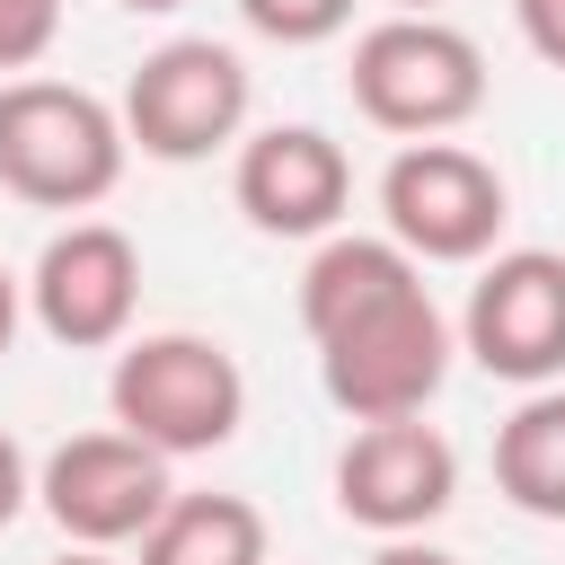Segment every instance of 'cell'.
<instances>
[{"label": "cell", "instance_id": "obj_1", "mask_svg": "<svg viewBox=\"0 0 565 565\" xmlns=\"http://www.w3.org/2000/svg\"><path fill=\"white\" fill-rule=\"evenodd\" d=\"M300 327L318 344V380H327L335 415H353V424L424 415L450 380V353H459V327L424 291V265L388 230L380 238H362V230L318 238V256L300 274Z\"/></svg>", "mask_w": 565, "mask_h": 565}, {"label": "cell", "instance_id": "obj_2", "mask_svg": "<svg viewBox=\"0 0 565 565\" xmlns=\"http://www.w3.org/2000/svg\"><path fill=\"white\" fill-rule=\"evenodd\" d=\"M124 115L79 79H0V194L35 212H97L124 185Z\"/></svg>", "mask_w": 565, "mask_h": 565}, {"label": "cell", "instance_id": "obj_3", "mask_svg": "<svg viewBox=\"0 0 565 565\" xmlns=\"http://www.w3.org/2000/svg\"><path fill=\"white\" fill-rule=\"evenodd\" d=\"M106 406H115V433L150 441L159 459H203V450L238 441V424H247V371H238V353L221 335L159 327V335L115 344Z\"/></svg>", "mask_w": 565, "mask_h": 565}, {"label": "cell", "instance_id": "obj_4", "mask_svg": "<svg viewBox=\"0 0 565 565\" xmlns=\"http://www.w3.org/2000/svg\"><path fill=\"white\" fill-rule=\"evenodd\" d=\"M353 115L397 141H450L486 106V53L450 18H371L353 35Z\"/></svg>", "mask_w": 565, "mask_h": 565}, {"label": "cell", "instance_id": "obj_5", "mask_svg": "<svg viewBox=\"0 0 565 565\" xmlns=\"http://www.w3.org/2000/svg\"><path fill=\"white\" fill-rule=\"evenodd\" d=\"M247 106H256V88H247V62H238L230 44H212V35H168L159 53L132 62L115 115H124V141H132L141 159L194 168V159L247 141Z\"/></svg>", "mask_w": 565, "mask_h": 565}, {"label": "cell", "instance_id": "obj_6", "mask_svg": "<svg viewBox=\"0 0 565 565\" xmlns=\"http://www.w3.org/2000/svg\"><path fill=\"white\" fill-rule=\"evenodd\" d=\"M512 221L503 168L468 141H406L380 168V230L415 265H486Z\"/></svg>", "mask_w": 565, "mask_h": 565}, {"label": "cell", "instance_id": "obj_7", "mask_svg": "<svg viewBox=\"0 0 565 565\" xmlns=\"http://www.w3.org/2000/svg\"><path fill=\"white\" fill-rule=\"evenodd\" d=\"M459 353L512 388L565 380V256L556 247H494L459 309Z\"/></svg>", "mask_w": 565, "mask_h": 565}, {"label": "cell", "instance_id": "obj_8", "mask_svg": "<svg viewBox=\"0 0 565 565\" xmlns=\"http://www.w3.org/2000/svg\"><path fill=\"white\" fill-rule=\"evenodd\" d=\"M35 503L53 512V530L71 547H141L150 521L177 503L168 459L132 433H71L44 468H35Z\"/></svg>", "mask_w": 565, "mask_h": 565}, {"label": "cell", "instance_id": "obj_9", "mask_svg": "<svg viewBox=\"0 0 565 565\" xmlns=\"http://www.w3.org/2000/svg\"><path fill=\"white\" fill-rule=\"evenodd\" d=\"M459 494V450L424 424H353V441L335 450V512L371 539H424Z\"/></svg>", "mask_w": 565, "mask_h": 565}, {"label": "cell", "instance_id": "obj_10", "mask_svg": "<svg viewBox=\"0 0 565 565\" xmlns=\"http://www.w3.org/2000/svg\"><path fill=\"white\" fill-rule=\"evenodd\" d=\"M26 309L53 344L71 353H106L132 344V309H141V247L115 221H71L44 238L35 274H26Z\"/></svg>", "mask_w": 565, "mask_h": 565}, {"label": "cell", "instance_id": "obj_11", "mask_svg": "<svg viewBox=\"0 0 565 565\" xmlns=\"http://www.w3.org/2000/svg\"><path fill=\"white\" fill-rule=\"evenodd\" d=\"M230 194H238L247 230H265V238H335V221L353 203V159L318 124H265L238 141Z\"/></svg>", "mask_w": 565, "mask_h": 565}, {"label": "cell", "instance_id": "obj_12", "mask_svg": "<svg viewBox=\"0 0 565 565\" xmlns=\"http://www.w3.org/2000/svg\"><path fill=\"white\" fill-rule=\"evenodd\" d=\"M494 494L530 521H565V388H530L494 424Z\"/></svg>", "mask_w": 565, "mask_h": 565}, {"label": "cell", "instance_id": "obj_13", "mask_svg": "<svg viewBox=\"0 0 565 565\" xmlns=\"http://www.w3.org/2000/svg\"><path fill=\"white\" fill-rule=\"evenodd\" d=\"M141 565H274V539L247 494H177L150 521Z\"/></svg>", "mask_w": 565, "mask_h": 565}, {"label": "cell", "instance_id": "obj_14", "mask_svg": "<svg viewBox=\"0 0 565 565\" xmlns=\"http://www.w3.org/2000/svg\"><path fill=\"white\" fill-rule=\"evenodd\" d=\"M265 44H327L353 26V0H230Z\"/></svg>", "mask_w": 565, "mask_h": 565}, {"label": "cell", "instance_id": "obj_15", "mask_svg": "<svg viewBox=\"0 0 565 565\" xmlns=\"http://www.w3.org/2000/svg\"><path fill=\"white\" fill-rule=\"evenodd\" d=\"M62 35V0H0V79H26Z\"/></svg>", "mask_w": 565, "mask_h": 565}, {"label": "cell", "instance_id": "obj_16", "mask_svg": "<svg viewBox=\"0 0 565 565\" xmlns=\"http://www.w3.org/2000/svg\"><path fill=\"white\" fill-rule=\"evenodd\" d=\"M512 18H521V44L547 71H565V0H512Z\"/></svg>", "mask_w": 565, "mask_h": 565}, {"label": "cell", "instance_id": "obj_17", "mask_svg": "<svg viewBox=\"0 0 565 565\" xmlns=\"http://www.w3.org/2000/svg\"><path fill=\"white\" fill-rule=\"evenodd\" d=\"M26 494H35V468H26V450H18L9 433H0V530H9L18 512H26Z\"/></svg>", "mask_w": 565, "mask_h": 565}, {"label": "cell", "instance_id": "obj_18", "mask_svg": "<svg viewBox=\"0 0 565 565\" xmlns=\"http://www.w3.org/2000/svg\"><path fill=\"white\" fill-rule=\"evenodd\" d=\"M371 565H459L450 547H433V539H380V556Z\"/></svg>", "mask_w": 565, "mask_h": 565}, {"label": "cell", "instance_id": "obj_19", "mask_svg": "<svg viewBox=\"0 0 565 565\" xmlns=\"http://www.w3.org/2000/svg\"><path fill=\"white\" fill-rule=\"evenodd\" d=\"M18 318H26V282H18L9 265H0V353L18 344Z\"/></svg>", "mask_w": 565, "mask_h": 565}, {"label": "cell", "instance_id": "obj_20", "mask_svg": "<svg viewBox=\"0 0 565 565\" xmlns=\"http://www.w3.org/2000/svg\"><path fill=\"white\" fill-rule=\"evenodd\" d=\"M53 565H115V556H106V547H62Z\"/></svg>", "mask_w": 565, "mask_h": 565}, {"label": "cell", "instance_id": "obj_21", "mask_svg": "<svg viewBox=\"0 0 565 565\" xmlns=\"http://www.w3.org/2000/svg\"><path fill=\"white\" fill-rule=\"evenodd\" d=\"M388 18H441V0H388Z\"/></svg>", "mask_w": 565, "mask_h": 565}, {"label": "cell", "instance_id": "obj_22", "mask_svg": "<svg viewBox=\"0 0 565 565\" xmlns=\"http://www.w3.org/2000/svg\"><path fill=\"white\" fill-rule=\"evenodd\" d=\"M115 9H132V18H168V9H185V0H115Z\"/></svg>", "mask_w": 565, "mask_h": 565}]
</instances>
